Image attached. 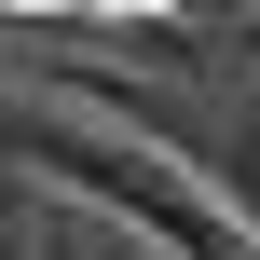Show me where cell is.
<instances>
[{"label":"cell","instance_id":"obj_1","mask_svg":"<svg viewBox=\"0 0 260 260\" xmlns=\"http://www.w3.org/2000/svg\"><path fill=\"white\" fill-rule=\"evenodd\" d=\"M14 137H27L41 165H69V178H96L110 206H137L151 233H178L192 260H247V233H233V219H206V206H192V192L165 178V165H137V151H96V137H55V123H14Z\"/></svg>","mask_w":260,"mask_h":260}]
</instances>
